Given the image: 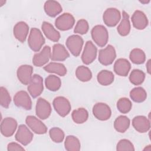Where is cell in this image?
<instances>
[{
    "label": "cell",
    "instance_id": "f6af8a7d",
    "mask_svg": "<svg viewBox=\"0 0 151 151\" xmlns=\"http://www.w3.org/2000/svg\"><path fill=\"white\" fill-rule=\"evenodd\" d=\"M0 3H1V6H2L4 5V4L5 3V1H0Z\"/></svg>",
    "mask_w": 151,
    "mask_h": 151
},
{
    "label": "cell",
    "instance_id": "f1b7e54d",
    "mask_svg": "<svg viewBox=\"0 0 151 151\" xmlns=\"http://www.w3.org/2000/svg\"><path fill=\"white\" fill-rule=\"evenodd\" d=\"M45 84L48 90L55 91L60 89L61 86L60 78L55 75H50L45 80Z\"/></svg>",
    "mask_w": 151,
    "mask_h": 151
},
{
    "label": "cell",
    "instance_id": "7bdbcfd3",
    "mask_svg": "<svg viewBox=\"0 0 151 151\" xmlns=\"http://www.w3.org/2000/svg\"><path fill=\"white\" fill-rule=\"evenodd\" d=\"M144 150H148V151H150L151 150V147H150V145H149V146H147V147H146L144 149Z\"/></svg>",
    "mask_w": 151,
    "mask_h": 151
},
{
    "label": "cell",
    "instance_id": "d6a6232c",
    "mask_svg": "<svg viewBox=\"0 0 151 151\" xmlns=\"http://www.w3.org/2000/svg\"><path fill=\"white\" fill-rule=\"evenodd\" d=\"M76 76L80 81L87 82L91 80L92 77V73L88 67L84 65H81L77 68L76 71Z\"/></svg>",
    "mask_w": 151,
    "mask_h": 151
},
{
    "label": "cell",
    "instance_id": "44dd1931",
    "mask_svg": "<svg viewBox=\"0 0 151 151\" xmlns=\"http://www.w3.org/2000/svg\"><path fill=\"white\" fill-rule=\"evenodd\" d=\"M70 57V54L65 47L61 44H55L53 45L51 59L52 61H63Z\"/></svg>",
    "mask_w": 151,
    "mask_h": 151
},
{
    "label": "cell",
    "instance_id": "6da1fadb",
    "mask_svg": "<svg viewBox=\"0 0 151 151\" xmlns=\"http://www.w3.org/2000/svg\"><path fill=\"white\" fill-rule=\"evenodd\" d=\"M45 43V38L41 31L37 28H32L28 39V44L29 48L34 51L37 52L40 50Z\"/></svg>",
    "mask_w": 151,
    "mask_h": 151
},
{
    "label": "cell",
    "instance_id": "4dcf8cb0",
    "mask_svg": "<svg viewBox=\"0 0 151 151\" xmlns=\"http://www.w3.org/2000/svg\"><path fill=\"white\" fill-rule=\"evenodd\" d=\"M64 146L68 151H78L80 149L81 144L78 138L74 136L69 135L66 137Z\"/></svg>",
    "mask_w": 151,
    "mask_h": 151
},
{
    "label": "cell",
    "instance_id": "277c9868",
    "mask_svg": "<svg viewBox=\"0 0 151 151\" xmlns=\"http://www.w3.org/2000/svg\"><path fill=\"white\" fill-rule=\"evenodd\" d=\"M53 107L56 112L61 117H65L70 113L71 106L68 99L63 96L55 97L52 102Z\"/></svg>",
    "mask_w": 151,
    "mask_h": 151
},
{
    "label": "cell",
    "instance_id": "5b68a950",
    "mask_svg": "<svg viewBox=\"0 0 151 151\" xmlns=\"http://www.w3.org/2000/svg\"><path fill=\"white\" fill-rule=\"evenodd\" d=\"M28 90L33 98L39 96L43 91V79L38 74H34L28 86Z\"/></svg>",
    "mask_w": 151,
    "mask_h": 151
},
{
    "label": "cell",
    "instance_id": "1f68e13d",
    "mask_svg": "<svg viewBox=\"0 0 151 151\" xmlns=\"http://www.w3.org/2000/svg\"><path fill=\"white\" fill-rule=\"evenodd\" d=\"M72 119L77 124H82L87 121L88 117V113L84 108H78L72 112Z\"/></svg>",
    "mask_w": 151,
    "mask_h": 151
},
{
    "label": "cell",
    "instance_id": "60d3db41",
    "mask_svg": "<svg viewBox=\"0 0 151 151\" xmlns=\"http://www.w3.org/2000/svg\"><path fill=\"white\" fill-rule=\"evenodd\" d=\"M7 150L8 151H20L25 149L21 145L15 142L9 143L7 146Z\"/></svg>",
    "mask_w": 151,
    "mask_h": 151
},
{
    "label": "cell",
    "instance_id": "2e32d148",
    "mask_svg": "<svg viewBox=\"0 0 151 151\" xmlns=\"http://www.w3.org/2000/svg\"><path fill=\"white\" fill-rule=\"evenodd\" d=\"M17 127V121L12 117L5 118L1 123V132L5 137L12 136Z\"/></svg>",
    "mask_w": 151,
    "mask_h": 151
},
{
    "label": "cell",
    "instance_id": "ac0fdd59",
    "mask_svg": "<svg viewBox=\"0 0 151 151\" xmlns=\"http://www.w3.org/2000/svg\"><path fill=\"white\" fill-rule=\"evenodd\" d=\"M132 22L133 27L137 29H144L148 25L146 15L141 11L136 10L132 16Z\"/></svg>",
    "mask_w": 151,
    "mask_h": 151
},
{
    "label": "cell",
    "instance_id": "ab89813d",
    "mask_svg": "<svg viewBox=\"0 0 151 151\" xmlns=\"http://www.w3.org/2000/svg\"><path fill=\"white\" fill-rule=\"evenodd\" d=\"M117 151H134V147L133 143L127 139H122L117 144Z\"/></svg>",
    "mask_w": 151,
    "mask_h": 151
},
{
    "label": "cell",
    "instance_id": "f35d334b",
    "mask_svg": "<svg viewBox=\"0 0 151 151\" xmlns=\"http://www.w3.org/2000/svg\"><path fill=\"white\" fill-rule=\"evenodd\" d=\"M89 29V25L88 22L84 19H81L78 21L74 29V32L77 34L83 35L86 34Z\"/></svg>",
    "mask_w": 151,
    "mask_h": 151
},
{
    "label": "cell",
    "instance_id": "d4e9b609",
    "mask_svg": "<svg viewBox=\"0 0 151 151\" xmlns=\"http://www.w3.org/2000/svg\"><path fill=\"white\" fill-rule=\"evenodd\" d=\"M44 69L48 73H55L60 76H64L67 74V68L63 64L51 62L44 67Z\"/></svg>",
    "mask_w": 151,
    "mask_h": 151
},
{
    "label": "cell",
    "instance_id": "3957f363",
    "mask_svg": "<svg viewBox=\"0 0 151 151\" xmlns=\"http://www.w3.org/2000/svg\"><path fill=\"white\" fill-rule=\"evenodd\" d=\"M66 46L75 57L80 55L84 44L83 38L78 35H72L69 36L66 40Z\"/></svg>",
    "mask_w": 151,
    "mask_h": 151
},
{
    "label": "cell",
    "instance_id": "ee69618b",
    "mask_svg": "<svg viewBox=\"0 0 151 151\" xmlns=\"http://www.w3.org/2000/svg\"><path fill=\"white\" fill-rule=\"evenodd\" d=\"M140 2L141 3H142V4H147V3H149V2H150V1H149V0H148V1H140Z\"/></svg>",
    "mask_w": 151,
    "mask_h": 151
},
{
    "label": "cell",
    "instance_id": "8fae6325",
    "mask_svg": "<svg viewBox=\"0 0 151 151\" xmlns=\"http://www.w3.org/2000/svg\"><path fill=\"white\" fill-rule=\"evenodd\" d=\"M36 115L41 120L49 117L51 113V107L48 101L42 98H39L35 106Z\"/></svg>",
    "mask_w": 151,
    "mask_h": 151
},
{
    "label": "cell",
    "instance_id": "b9f144b4",
    "mask_svg": "<svg viewBox=\"0 0 151 151\" xmlns=\"http://www.w3.org/2000/svg\"><path fill=\"white\" fill-rule=\"evenodd\" d=\"M146 70L149 74H150V60H149L146 63Z\"/></svg>",
    "mask_w": 151,
    "mask_h": 151
},
{
    "label": "cell",
    "instance_id": "836d02e7",
    "mask_svg": "<svg viewBox=\"0 0 151 151\" xmlns=\"http://www.w3.org/2000/svg\"><path fill=\"white\" fill-rule=\"evenodd\" d=\"M129 58L133 63L141 64L145 61L146 55L142 50L140 48H134L131 51Z\"/></svg>",
    "mask_w": 151,
    "mask_h": 151
},
{
    "label": "cell",
    "instance_id": "cb8c5ba5",
    "mask_svg": "<svg viewBox=\"0 0 151 151\" xmlns=\"http://www.w3.org/2000/svg\"><path fill=\"white\" fill-rule=\"evenodd\" d=\"M46 14L51 17H55L60 14L63 10L60 3L57 1L50 0L45 2L44 6Z\"/></svg>",
    "mask_w": 151,
    "mask_h": 151
},
{
    "label": "cell",
    "instance_id": "83f0119b",
    "mask_svg": "<svg viewBox=\"0 0 151 151\" xmlns=\"http://www.w3.org/2000/svg\"><path fill=\"white\" fill-rule=\"evenodd\" d=\"M114 76L111 71L108 70H101L97 76V79L99 84L102 86H109L114 81Z\"/></svg>",
    "mask_w": 151,
    "mask_h": 151
},
{
    "label": "cell",
    "instance_id": "7402d4cb",
    "mask_svg": "<svg viewBox=\"0 0 151 151\" xmlns=\"http://www.w3.org/2000/svg\"><path fill=\"white\" fill-rule=\"evenodd\" d=\"M130 68L131 64L130 62L125 58L117 60L114 64V71L120 76H127Z\"/></svg>",
    "mask_w": 151,
    "mask_h": 151
},
{
    "label": "cell",
    "instance_id": "4fadbf2b",
    "mask_svg": "<svg viewBox=\"0 0 151 151\" xmlns=\"http://www.w3.org/2000/svg\"><path fill=\"white\" fill-rule=\"evenodd\" d=\"M33 134L30 130L24 124L19 126L15 134V139L24 146H27L31 143L33 139Z\"/></svg>",
    "mask_w": 151,
    "mask_h": 151
},
{
    "label": "cell",
    "instance_id": "4316f807",
    "mask_svg": "<svg viewBox=\"0 0 151 151\" xmlns=\"http://www.w3.org/2000/svg\"><path fill=\"white\" fill-rule=\"evenodd\" d=\"M130 119L125 116H120L116 118L114 122L115 130L119 133H124L129 127Z\"/></svg>",
    "mask_w": 151,
    "mask_h": 151
},
{
    "label": "cell",
    "instance_id": "5bb4252c",
    "mask_svg": "<svg viewBox=\"0 0 151 151\" xmlns=\"http://www.w3.org/2000/svg\"><path fill=\"white\" fill-rule=\"evenodd\" d=\"M27 126L36 134H43L46 133L47 127L38 118L33 116H28L25 119Z\"/></svg>",
    "mask_w": 151,
    "mask_h": 151
},
{
    "label": "cell",
    "instance_id": "8992f818",
    "mask_svg": "<svg viewBox=\"0 0 151 151\" xmlns=\"http://www.w3.org/2000/svg\"><path fill=\"white\" fill-rule=\"evenodd\" d=\"M116 57V50L111 45H108L105 48L99 51V61L102 65H109L111 64Z\"/></svg>",
    "mask_w": 151,
    "mask_h": 151
},
{
    "label": "cell",
    "instance_id": "d590c367",
    "mask_svg": "<svg viewBox=\"0 0 151 151\" xmlns=\"http://www.w3.org/2000/svg\"><path fill=\"white\" fill-rule=\"evenodd\" d=\"M132 104L131 101L126 97L120 98L117 103L118 110L122 113H127L132 109Z\"/></svg>",
    "mask_w": 151,
    "mask_h": 151
},
{
    "label": "cell",
    "instance_id": "f546056e",
    "mask_svg": "<svg viewBox=\"0 0 151 151\" xmlns=\"http://www.w3.org/2000/svg\"><path fill=\"white\" fill-rule=\"evenodd\" d=\"M130 97L133 101L142 103L146 99L147 93L143 88L141 87H135L130 91Z\"/></svg>",
    "mask_w": 151,
    "mask_h": 151
},
{
    "label": "cell",
    "instance_id": "ffe728a7",
    "mask_svg": "<svg viewBox=\"0 0 151 151\" xmlns=\"http://www.w3.org/2000/svg\"><path fill=\"white\" fill-rule=\"evenodd\" d=\"M28 32L29 27L24 21H20L17 23L13 29V33L15 38L21 42H24L25 41Z\"/></svg>",
    "mask_w": 151,
    "mask_h": 151
},
{
    "label": "cell",
    "instance_id": "8d00e7d4",
    "mask_svg": "<svg viewBox=\"0 0 151 151\" xmlns=\"http://www.w3.org/2000/svg\"><path fill=\"white\" fill-rule=\"evenodd\" d=\"M49 134L51 139L55 143H61L64 138L63 130L57 127L51 128L49 131Z\"/></svg>",
    "mask_w": 151,
    "mask_h": 151
},
{
    "label": "cell",
    "instance_id": "30bf717a",
    "mask_svg": "<svg viewBox=\"0 0 151 151\" xmlns=\"http://www.w3.org/2000/svg\"><path fill=\"white\" fill-rule=\"evenodd\" d=\"M97 49L94 44L91 41L86 42L83 52L81 55V60L86 65L93 63L97 56Z\"/></svg>",
    "mask_w": 151,
    "mask_h": 151
},
{
    "label": "cell",
    "instance_id": "52a82bcc",
    "mask_svg": "<svg viewBox=\"0 0 151 151\" xmlns=\"http://www.w3.org/2000/svg\"><path fill=\"white\" fill-rule=\"evenodd\" d=\"M121 19L120 11L115 8H107L103 15V19L104 24L110 27L116 26Z\"/></svg>",
    "mask_w": 151,
    "mask_h": 151
},
{
    "label": "cell",
    "instance_id": "7c38bea8",
    "mask_svg": "<svg viewBox=\"0 0 151 151\" xmlns=\"http://www.w3.org/2000/svg\"><path fill=\"white\" fill-rule=\"evenodd\" d=\"M14 102L17 107H22L27 110H29L32 108L31 99L25 91H18L14 97Z\"/></svg>",
    "mask_w": 151,
    "mask_h": 151
},
{
    "label": "cell",
    "instance_id": "e0dca14e",
    "mask_svg": "<svg viewBox=\"0 0 151 151\" xmlns=\"http://www.w3.org/2000/svg\"><path fill=\"white\" fill-rule=\"evenodd\" d=\"M33 68L30 65H22L18 67L17 71L19 81L24 85H28L32 78Z\"/></svg>",
    "mask_w": 151,
    "mask_h": 151
},
{
    "label": "cell",
    "instance_id": "9a60e30c",
    "mask_svg": "<svg viewBox=\"0 0 151 151\" xmlns=\"http://www.w3.org/2000/svg\"><path fill=\"white\" fill-rule=\"evenodd\" d=\"M51 57V48L46 45L41 52L34 54L32 58V63L35 66L41 67L47 64Z\"/></svg>",
    "mask_w": 151,
    "mask_h": 151
},
{
    "label": "cell",
    "instance_id": "603a6c76",
    "mask_svg": "<svg viewBox=\"0 0 151 151\" xmlns=\"http://www.w3.org/2000/svg\"><path fill=\"white\" fill-rule=\"evenodd\" d=\"M41 28L45 37L50 40L54 42H57L60 40V32L57 31L50 23L46 21L43 22L41 25Z\"/></svg>",
    "mask_w": 151,
    "mask_h": 151
},
{
    "label": "cell",
    "instance_id": "74e56055",
    "mask_svg": "<svg viewBox=\"0 0 151 151\" xmlns=\"http://www.w3.org/2000/svg\"><path fill=\"white\" fill-rule=\"evenodd\" d=\"M11 101L9 92L4 87H0V104L4 108H8Z\"/></svg>",
    "mask_w": 151,
    "mask_h": 151
},
{
    "label": "cell",
    "instance_id": "9c48e42d",
    "mask_svg": "<svg viewBox=\"0 0 151 151\" xmlns=\"http://www.w3.org/2000/svg\"><path fill=\"white\" fill-rule=\"evenodd\" d=\"M93 113L97 119L105 121L110 119L111 111L110 107L107 104L97 103L93 107Z\"/></svg>",
    "mask_w": 151,
    "mask_h": 151
},
{
    "label": "cell",
    "instance_id": "ba28073f",
    "mask_svg": "<svg viewBox=\"0 0 151 151\" xmlns=\"http://www.w3.org/2000/svg\"><path fill=\"white\" fill-rule=\"evenodd\" d=\"M75 19L70 13H64L60 15L55 21L57 28L61 31H67L71 29L74 24Z\"/></svg>",
    "mask_w": 151,
    "mask_h": 151
},
{
    "label": "cell",
    "instance_id": "484cf974",
    "mask_svg": "<svg viewBox=\"0 0 151 151\" xmlns=\"http://www.w3.org/2000/svg\"><path fill=\"white\" fill-rule=\"evenodd\" d=\"M122 15V19L117 27V31L120 35L126 36L129 34L131 28L129 21V16L125 11H123Z\"/></svg>",
    "mask_w": 151,
    "mask_h": 151
},
{
    "label": "cell",
    "instance_id": "e575fe53",
    "mask_svg": "<svg viewBox=\"0 0 151 151\" xmlns=\"http://www.w3.org/2000/svg\"><path fill=\"white\" fill-rule=\"evenodd\" d=\"M145 74L140 70L134 69L132 70L129 76V80L134 85H140L145 80Z\"/></svg>",
    "mask_w": 151,
    "mask_h": 151
},
{
    "label": "cell",
    "instance_id": "7a4b0ae2",
    "mask_svg": "<svg viewBox=\"0 0 151 151\" xmlns=\"http://www.w3.org/2000/svg\"><path fill=\"white\" fill-rule=\"evenodd\" d=\"M91 37L94 42L99 47L106 45L109 40V33L105 27L101 25L94 26L91 31Z\"/></svg>",
    "mask_w": 151,
    "mask_h": 151
},
{
    "label": "cell",
    "instance_id": "d6986e66",
    "mask_svg": "<svg viewBox=\"0 0 151 151\" xmlns=\"http://www.w3.org/2000/svg\"><path fill=\"white\" fill-rule=\"evenodd\" d=\"M132 126L138 132L145 133L150 129V120L144 116H137L132 120Z\"/></svg>",
    "mask_w": 151,
    "mask_h": 151
}]
</instances>
